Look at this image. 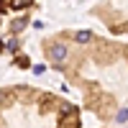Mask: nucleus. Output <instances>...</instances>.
I'll return each instance as SVG.
<instances>
[{"instance_id":"nucleus-1","label":"nucleus","mask_w":128,"mask_h":128,"mask_svg":"<svg viewBox=\"0 0 128 128\" xmlns=\"http://www.w3.org/2000/svg\"><path fill=\"white\" fill-rule=\"evenodd\" d=\"M100 16L115 34H128V0H105Z\"/></svg>"},{"instance_id":"nucleus-2","label":"nucleus","mask_w":128,"mask_h":128,"mask_svg":"<svg viewBox=\"0 0 128 128\" xmlns=\"http://www.w3.org/2000/svg\"><path fill=\"white\" fill-rule=\"evenodd\" d=\"M28 3H34V0H10V5H13V8H26Z\"/></svg>"}]
</instances>
